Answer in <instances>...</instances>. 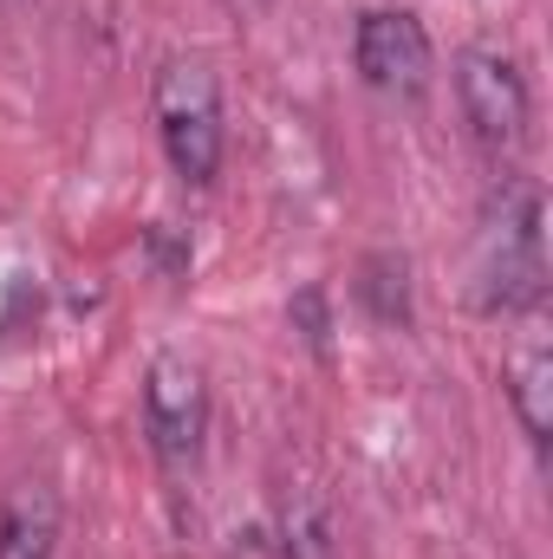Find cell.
<instances>
[{"mask_svg": "<svg viewBox=\"0 0 553 559\" xmlns=\"http://www.w3.org/2000/svg\"><path fill=\"white\" fill-rule=\"evenodd\" d=\"M156 138H163V156L183 182H196V189L215 182V169H222V85H215L209 59H196V52L163 59V72H156Z\"/></svg>", "mask_w": 553, "mask_h": 559, "instance_id": "cell-1", "label": "cell"}, {"mask_svg": "<svg viewBox=\"0 0 553 559\" xmlns=\"http://www.w3.org/2000/svg\"><path fill=\"white\" fill-rule=\"evenodd\" d=\"M502 378H508V397H515V417L528 429V442L548 449V436H553V358L541 345H515Z\"/></svg>", "mask_w": 553, "mask_h": 559, "instance_id": "cell-7", "label": "cell"}, {"mask_svg": "<svg viewBox=\"0 0 553 559\" xmlns=\"http://www.w3.org/2000/svg\"><path fill=\"white\" fill-rule=\"evenodd\" d=\"M352 59H358V79L385 98H423L430 85V33L411 7H372L358 13V33H352Z\"/></svg>", "mask_w": 553, "mask_h": 559, "instance_id": "cell-3", "label": "cell"}, {"mask_svg": "<svg viewBox=\"0 0 553 559\" xmlns=\"http://www.w3.org/2000/svg\"><path fill=\"white\" fill-rule=\"evenodd\" d=\"M456 98H462V118L482 143H521L528 131V79L508 52L495 46H469L456 59Z\"/></svg>", "mask_w": 553, "mask_h": 559, "instance_id": "cell-5", "label": "cell"}, {"mask_svg": "<svg viewBox=\"0 0 553 559\" xmlns=\"http://www.w3.org/2000/svg\"><path fill=\"white\" fill-rule=\"evenodd\" d=\"M280 547L286 559H332V521L313 495H293L286 514H280Z\"/></svg>", "mask_w": 553, "mask_h": 559, "instance_id": "cell-9", "label": "cell"}, {"mask_svg": "<svg viewBox=\"0 0 553 559\" xmlns=\"http://www.w3.org/2000/svg\"><path fill=\"white\" fill-rule=\"evenodd\" d=\"M52 547H59L52 481H13L0 501V559H52Z\"/></svg>", "mask_w": 553, "mask_h": 559, "instance_id": "cell-6", "label": "cell"}, {"mask_svg": "<svg viewBox=\"0 0 553 559\" xmlns=\"http://www.w3.org/2000/svg\"><path fill=\"white\" fill-rule=\"evenodd\" d=\"M548 293V261H541V189L508 176L502 195L489 202L482 228V306L489 312H528Z\"/></svg>", "mask_w": 553, "mask_h": 559, "instance_id": "cell-2", "label": "cell"}, {"mask_svg": "<svg viewBox=\"0 0 553 559\" xmlns=\"http://www.w3.org/2000/svg\"><path fill=\"white\" fill-rule=\"evenodd\" d=\"M143 429H150V449L169 468L196 462L202 429H209V384H202V371L189 358L163 352L150 365V378H143Z\"/></svg>", "mask_w": 553, "mask_h": 559, "instance_id": "cell-4", "label": "cell"}, {"mask_svg": "<svg viewBox=\"0 0 553 559\" xmlns=\"http://www.w3.org/2000/svg\"><path fill=\"white\" fill-rule=\"evenodd\" d=\"M358 299L372 306L378 325H411V267H404V254H365Z\"/></svg>", "mask_w": 553, "mask_h": 559, "instance_id": "cell-8", "label": "cell"}]
</instances>
